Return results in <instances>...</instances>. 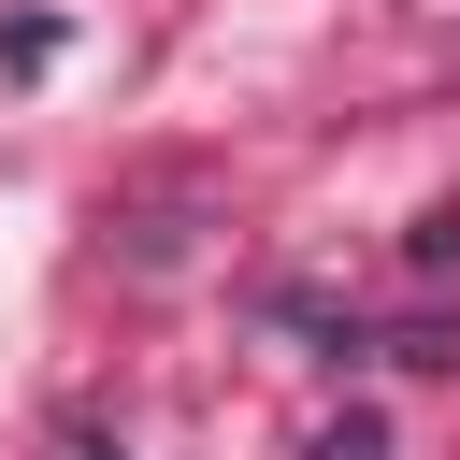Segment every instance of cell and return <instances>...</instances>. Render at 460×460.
Wrapping results in <instances>:
<instances>
[{
  "mask_svg": "<svg viewBox=\"0 0 460 460\" xmlns=\"http://www.w3.org/2000/svg\"><path fill=\"white\" fill-rule=\"evenodd\" d=\"M302 460H388V417H359V402H345V417H331V431H316Z\"/></svg>",
  "mask_w": 460,
  "mask_h": 460,
  "instance_id": "7a4b0ae2",
  "label": "cell"
},
{
  "mask_svg": "<svg viewBox=\"0 0 460 460\" xmlns=\"http://www.w3.org/2000/svg\"><path fill=\"white\" fill-rule=\"evenodd\" d=\"M402 259H417V273H460V201H431V216L402 230Z\"/></svg>",
  "mask_w": 460,
  "mask_h": 460,
  "instance_id": "6da1fadb",
  "label": "cell"
}]
</instances>
